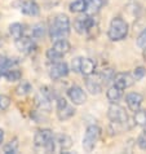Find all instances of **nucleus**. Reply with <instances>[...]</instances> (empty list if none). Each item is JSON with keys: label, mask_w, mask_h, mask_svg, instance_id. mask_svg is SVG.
Returning a JSON list of instances; mask_svg holds the SVG:
<instances>
[{"label": "nucleus", "mask_w": 146, "mask_h": 154, "mask_svg": "<svg viewBox=\"0 0 146 154\" xmlns=\"http://www.w3.org/2000/svg\"><path fill=\"white\" fill-rule=\"evenodd\" d=\"M47 57H48L49 60H58V58H61V56H59V54L56 52V51L53 49V48H49L48 51H47Z\"/></svg>", "instance_id": "473e14b6"}, {"label": "nucleus", "mask_w": 146, "mask_h": 154, "mask_svg": "<svg viewBox=\"0 0 146 154\" xmlns=\"http://www.w3.org/2000/svg\"><path fill=\"white\" fill-rule=\"evenodd\" d=\"M16 47L17 49L21 51L23 53H30L35 49V43H34L30 38H20V39L16 40Z\"/></svg>", "instance_id": "9b49d317"}, {"label": "nucleus", "mask_w": 146, "mask_h": 154, "mask_svg": "<svg viewBox=\"0 0 146 154\" xmlns=\"http://www.w3.org/2000/svg\"><path fill=\"white\" fill-rule=\"evenodd\" d=\"M67 74H68V66L66 62H56L49 70V76L52 80H58L63 78V76H66Z\"/></svg>", "instance_id": "0eeeda50"}, {"label": "nucleus", "mask_w": 146, "mask_h": 154, "mask_svg": "<svg viewBox=\"0 0 146 154\" xmlns=\"http://www.w3.org/2000/svg\"><path fill=\"white\" fill-rule=\"evenodd\" d=\"M93 25H94V22H93V20H92L91 16H88V14H81V16H79L78 18L75 20L74 27H75V30H76V31H78L79 34H84L85 31H88V30L91 29Z\"/></svg>", "instance_id": "423d86ee"}, {"label": "nucleus", "mask_w": 146, "mask_h": 154, "mask_svg": "<svg viewBox=\"0 0 146 154\" xmlns=\"http://www.w3.org/2000/svg\"><path fill=\"white\" fill-rule=\"evenodd\" d=\"M17 149H18V141L17 140H13L11 143H8L5 146H4V153H16Z\"/></svg>", "instance_id": "bb28decb"}, {"label": "nucleus", "mask_w": 146, "mask_h": 154, "mask_svg": "<svg viewBox=\"0 0 146 154\" xmlns=\"http://www.w3.org/2000/svg\"><path fill=\"white\" fill-rule=\"evenodd\" d=\"M100 135H101V128L96 126V125H91L87 127V131H85V135H84V139H83V148L85 152H92L94 145L100 139Z\"/></svg>", "instance_id": "20e7f679"}, {"label": "nucleus", "mask_w": 146, "mask_h": 154, "mask_svg": "<svg viewBox=\"0 0 146 154\" xmlns=\"http://www.w3.org/2000/svg\"><path fill=\"white\" fill-rule=\"evenodd\" d=\"M85 87H87V89L92 93V95H98V93H101V91H102L101 84L98 83L97 80H93L91 78L85 79Z\"/></svg>", "instance_id": "f3484780"}, {"label": "nucleus", "mask_w": 146, "mask_h": 154, "mask_svg": "<svg viewBox=\"0 0 146 154\" xmlns=\"http://www.w3.org/2000/svg\"><path fill=\"white\" fill-rule=\"evenodd\" d=\"M45 25L43 22H39L36 25H34L32 27V36L36 38V39H40V38H43L45 35Z\"/></svg>", "instance_id": "4be33fe9"}, {"label": "nucleus", "mask_w": 146, "mask_h": 154, "mask_svg": "<svg viewBox=\"0 0 146 154\" xmlns=\"http://www.w3.org/2000/svg\"><path fill=\"white\" fill-rule=\"evenodd\" d=\"M56 143L59 145V148L62 150H66V149H70L72 146V140L67 135H58L57 139H56Z\"/></svg>", "instance_id": "a211bd4d"}, {"label": "nucleus", "mask_w": 146, "mask_h": 154, "mask_svg": "<svg viewBox=\"0 0 146 154\" xmlns=\"http://www.w3.org/2000/svg\"><path fill=\"white\" fill-rule=\"evenodd\" d=\"M3 139H4V134H3L2 131H0V144L3 143Z\"/></svg>", "instance_id": "72a5a7b5"}, {"label": "nucleus", "mask_w": 146, "mask_h": 154, "mask_svg": "<svg viewBox=\"0 0 146 154\" xmlns=\"http://www.w3.org/2000/svg\"><path fill=\"white\" fill-rule=\"evenodd\" d=\"M67 95L75 105H83L84 102L87 101V95H85L84 91L79 87V85H72L71 88H68Z\"/></svg>", "instance_id": "6e6552de"}, {"label": "nucleus", "mask_w": 146, "mask_h": 154, "mask_svg": "<svg viewBox=\"0 0 146 154\" xmlns=\"http://www.w3.org/2000/svg\"><path fill=\"white\" fill-rule=\"evenodd\" d=\"M133 83H135V78L128 72H119L114 78V85H117L122 91L126 88H129Z\"/></svg>", "instance_id": "1a4fd4ad"}, {"label": "nucleus", "mask_w": 146, "mask_h": 154, "mask_svg": "<svg viewBox=\"0 0 146 154\" xmlns=\"http://www.w3.org/2000/svg\"><path fill=\"white\" fill-rule=\"evenodd\" d=\"M144 132H145V134H146V125L144 126Z\"/></svg>", "instance_id": "c9c22d12"}, {"label": "nucleus", "mask_w": 146, "mask_h": 154, "mask_svg": "<svg viewBox=\"0 0 146 154\" xmlns=\"http://www.w3.org/2000/svg\"><path fill=\"white\" fill-rule=\"evenodd\" d=\"M96 69V63L89 58H81V66H80V72L85 76H89L94 72Z\"/></svg>", "instance_id": "4468645a"}, {"label": "nucleus", "mask_w": 146, "mask_h": 154, "mask_svg": "<svg viewBox=\"0 0 146 154\" xmlns=\"http://www.w3.org/2000/svg\"><path fill=\"white\" fill-rule=\"evenodd\" d=\"M142 56H144V60H145V61H146V48L144 49V53H142Z\"/></svg>", "instance_id": "f704fd0d"}, {"label": "nucleus", "mask_w": 146, "mask_h": 154, "mask_svg": "<svg viewBox=\"0 0 146 154\" xmlns=\"http://www.w3.org/2000/svg\"><path fill=\"white\" fill-rule=\"evenodd\" d=\"M137 145H138L140 149L146 150V134H145V132L138 136V139H137Z\"/></svg>", "instance_id": "7c9ffc66"}, {"label": "nucleus", "mask_w": 146, "mask_h": 154, "mask_svg": "<svg viewBox=\"0 0 146 154\" xmlns=\"http://www.w3.org/2000/svg\"><path fill=\"white\" fill-rule=\"evenodd\" d=\"M100 76L105 83H109L110 80H113L115 78V71H114V69H111V67H107V69H104L101 71Z\"/></svg>", "instance_id": "b1692460"}, {"label": "nucleus", "mask_w": 146, "mask_h": 154, "mask_svg": "<svg viewBox=\"0 0 146 154\" xmlns=\"http://www.w3.org/2000/svg\"><path fill=\"white\" fill-rule=\"evenodd\" d=\"M126 101H127L128 109H129L131 112L136 113L137 110L140 109L141 104H142L144 96L141 95V93H137V92H131V93H128V95H127Z\"/></svg>", "instance_id": "9d476101"}, {"label": "nucleus", "mask_w": 146, "mask_h": 154, "mask_svg": "<svg viewBox=\"0 0 146 154\" xmlns=\"http://www.w3.org/2000/svg\"><path fill=\"white\" fill-rule=\"evenodd\" d=\"M3 76L8 80V82H17V80L21 79L22 74H21V71L17 70V69H9V70H7L5 72H4Z\"/></svg>", "instance_id": "412c9836"}, {"label": "nucleus", "mask_w": 146, "mask_h": 154, "mask_svg": "<svg viewBox=\"0 0 146 154\" xmlns=\"http://www.w3.org/2000/svg\"><path fill=\"white\" fill-rule=\"evenodd\" d=\"M80 66H81V57H76V58L72 60L71 67L75 72H80Z\"/></svg>", "instance_id": "2f4dec72"}, {"label": "nucleus", "mask_w": 146, "mask_h": 154, "mask_svg": "<svg viewBox=\"0 0 146 154\" xmlns=\"http://www.w3.org/2000/svg\"><path fill=\"white\" fill-rule=\"evenodd\" d=\"M34 143L38 148H44L47 152H54L56 140L53 136V132L50 130H39L35 134Z\"/></svg>", "instance_id": "7ed1b4c3"}, {"label": "nucleus", "mask_w": 146, "mask_h": 154, "mask_svg": "<svg viewBox=\"0 0 146 154\" xmlns=\"http://www.w3.org/2000/svg\"><path fill=\"white\" fill-rule=\"evenodd\" d=\"M107 117L111 122L114 123H120V125H124V123H128V115L126 113L122 106H119L117 104H111L109 106V112H107Z\"/></svg>", "instance_id": "39448f33"}, {"label": "nucleus", "mask_w": 146, "mask_h": 154, "mask_svg": "<svg viewBox=\"0 0 146 154\" xmlns=\"http://www.w3.org/2000/svg\"><path fill=\"white\" fill-rule=\"evenodd\" d=\"M88 8L92 12H98L104 5V0H87Z\"/></svg>", "instance_id": "a878e982"}, {"label": "nucleus", "mask_w": 146, "mask_h": 154, "mask_svg": "<svg viewBox=\"0 0 146 154\" xmlns=\"http://www.w3.org/2000/svg\"><path fill=\"white\" fill-rule=\"evenodd\" d=\"M88 8V3L87 0H75L74 3L70 4V11L72 13H83L87 11Z\"/></svg>", "instance_id": "dca6fc26"}, {"label": "nucleus", "mask_w": 146, "mask_h": 154, "mask_svg": "<svg viewBox=\"0 0 146 154\" xmlns=\"http://www.w3.org/2000/svg\"><path fill=\"white\" fill-rule=\"evenodd\" d=\"M11 105V98L5 95H0V112H4L9 108Z\"/></svg>", "instance_id": "cd10ccee"}, {"label": "nucleus", "mask_w": 146, "mask_h": 154, "mask_svg": "<svg viewBox=\"0 0 146 154\" xmlns=\"http://www.w3.org/2000/svg\"><path fill=\"white\" fill-rule=\"evenodd\" d=\"M106 96L110 102H117L120 100V97H122V89L118 88L117 85H114V87L109 88V91L106 92Z\"/></svg>", "instance_id": "6ab92c4d"}, {"label": "nucleus", "mask_w": 146, "mask_h": 154, "mask_svg": "<svg viewBox=\"0 0 146 154\" xmlns=\"http://www.w3.org/2000/svg\"><path fill=\"white\" fill-rule=\"evenodd\" d=\"M21 12L26 16L35 17V16H39L40 9H39V5L35 2H25L21 5Z\"/></svg>", "instance_id": "f8f14e48"}, {"label": "nucleus", "mask_w": 146, "mask_h": 154, "mask_svg": "<svg viewBox=\"0 0 146 154\" xmlns=\"http://www.w3.org/2000/svg\"><path fill=\"white\" fill-rule=\"evenodd\" d=\"M49 34L52 40L66 39L70 34V20L66 14H57L50 22Z\"/></svg>", "instance_id": "f257e3e1"}, {"label": "nucleus", "mask_w": 146, "mask_h": 154, "mask_svg": "<svg viewBox=\"0 0 146 154\" xmlns=\"http://www.w3.org/2000/svg\"><path fill=\"white\" fill-rule=\"evenodd\" d=\"M52 48L57 52L59 56H63V54H66L70 52V49H71V45H70V43H68L66 39H59V40H56L54 42V44Z\"/></svg>", "instance_id": "ddd939ff"}, {"label": "nucleus", "mask_w": 146, "mask_h": 154, "mask_svg": "<svg viewBox=\"0 0 146 154\" xmlns=\"http://www.w3.org/2000/svg\"><path fill=\"white\" fill-rule=\"evenodd\" d=\"M145 74H146L145 67H142V66L136 67V70L133 71V78H135V80H140V79H142V78H144Z\"/></svg>", "instance_id": "c85d7f7f"}, {"label": "nucleus", "mask_w": 146, "mask_h": 154, "mask_svg": "<svg viewBox=\"0 0 146 154\" xmlns=\"http://www.w3.org/2000/svg\"><path fill=\"white\" fill-rule=\"evenodd\" d=\"M137 45H138L140 48H142V49L146 48V29L140 34L138 38H137Z\"/></svg>", "instance_id": "c756f323"}, {"label": "nucleus", "mask_w": 146, "mask_h": 154, "mask_svg": "<svg viewBox=\"0 0 146 154\" xmlns=\"http://www.w3.org/2000/svg\"><path fill=\"white\" fill-rule=\"evenodd\" d=\"M109 38L113 42L123 40L128 34V23L120 17H115L113 18L109 27Z\"/></svg>", "instance_id": "f03ea898"}, {"label": "nucleus", "mask_w": 146, "mask_h": 154, "mask_svg": "<svg viewBox=\"0 0 146 154\" xmlns=\"http://www.w3.org/2000/svg\"><path fill=\"white\" fill-rule=\"evenodd\" d=\"M30 91H31V85H30V83L26 82V80H23V82L16 88V93H17V95H20V96L27 95Z\"/></svg>", "instance_id": "393cba45"}, {"label": "nucleus", "mask_w": 146, "mask_h": 154, "mask_svg": "<svg viewBox=\"0 0 146 154\" xmlns=\"http://www.w3.org/2000/svg\"><path fill=\"white\" fill-rule=\"evenodd\" d=\"M9 32H11V35L13 36V39L17 40V39H20V38H22L23 35V27H22V25L21 23H12L11 26H9Z\"/></svg>", "instance_id": "aec40b11"}, {"label": "nucleus", "mask_w": 146, "mask_h": 154, "mask_svg": "<svg viewBox=\"0 0 146 154\" xmlns=\"http://www.w3.org/2000/svg\"><path fill=\"white\" fill-rule=\"evenodd\" d=\"M74 114H75V109L70 105H66L61 109H57V115H58L59 121H67V119H70Z\"/></svg>", "instance_id": "2eb2a0df"}, {"label": "nucleus", "mask_w": 146, "mask_h": 154, "mask_svg": "<svg viewBox=\"0 0 146 154\" xmlns=\"http://www.w3.org/2000/svg\"><path fill=\"white\" fill-rule=\"evenodd\" d=\"M135 123L137 126H145L146 125V109L145 110H137L135 113Z\"/></svg>", "instance_id": "5701e85b"}]
</instances>
